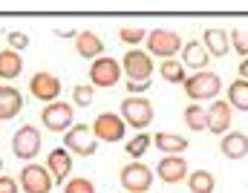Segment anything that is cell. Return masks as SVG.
Segmentation results:
<instances>
[{
    "mask_svg": "<svg viewBox=\"0 0 248 193\" xmlns=\"http://www.w3.org/2000/svg\"><path fill=\"white\" fill-rule=\"evenodd\" d=\"M153 116H156V107L144 95H127L122 101V119H124V124H130L133 130L144 133V127L153 124Z\"/></svg>",
    "mask_w": 248,
    "mask_h": 193,
    "instance_id": "3",
    "label": "cell"
},
{
    "mask_svg": "<svg viewBox=\"0 0 248 193\" xmlns=\"http://www.w3.org/2000/svg\"><path fill=\"white\" fill-rule=\"evenodd\" d=\"M182 89H185V95L193 104H199V101H217V95L222 92V78L217 72H211V69L193 72V75H187Z\"/></svg>",
    "mask_w": 248,
    "mask_h": 193,
    "instance_id": "1",
    "label": "cell"
},
{
    "mask_svg": "<svg viewBox=\"0 0 248 193\" xmlns=\"http://www.w3.org/2000/svg\"><path fill=\"white\" fill-rule=\"evenodd\" d=\"M231 49L237 55H243V61L248 58V32L246 29H231Z\"/></svg>",
    "mask_w": 248,
    "mask_h": 193,
    "instance_id": "30",
    "label": "cell"
},
{
    "mask_svg": "<svg viewBox=\"0 0 248 193\" xmlns=\"http://www.w3.org/2000/svg\"><path fill=\"white\" fill-rule=\"evenodd\" d=\"M41 144H44L41 130L35 127V124H23V127L15 133V138H12V153H15L17 159H23V162H32V159L38 156Z\"/></svg>",
    "mask_w": 248,
    "mask_h": 193,
    "instance_id": "8",
    "label": "cell"
},
{
    "mask_svg": "<svg viewBox=\"0 0 248 193\" xmlns=\"http://www.w3.org/2000/svg\"><path fill=\"white\" fill-rule=\"evenodd\" d=\"M182 119H185L187 130H193V133H202V130H208V107L190 104V107H185Z\"/></svg>",
    "mask_w": 248,
    "mask_h": 193,
    "instance_id": "24",
    "label": "cell"
},
{
    "mask_svg": "<svg viewBox=\"0 0 248 193\" xmlns=\"http://www.w3.org/2000/svg\"><path fill=\"white\" fill-rule=\"evenodd\" d=\"M231 121H234V107L228 104V101H211V107H208V133H214V135H228V130H231Z\"/></svg>",
    "mask_w": 248,
    "mask_h": 193,
    "instance_id": "14",
    "label": "cell"
},
{
    "mask_svg": "<svg viewBox=\"0 0 248 193\" xmlns=\"http://www.w3.org/2000/svg\"><path fill=\"white\" fill-rule=\"evenodd\" d=\"M46 170L52 173V179L61 185V182H69V173H72V153L66 147H55L46 159Z\"/></svg>",
    "mask_w": 248,
    "mask_h": 193,
    "instance_id": "15",
    "label": "cell"
},
{
    "mask_svg": "<svg viewBox=\"0 0 248 193\" xmlns=\"http://www.w3.org/2000/svg\"><path fill=\"white\" fill-rule=\"evenodd\" d=\"M23 72V58L15 49H0V81H15Z\"/></svg>",
    "mask_w": 248,
    "mask_h": 193,
    "instance_id": "21",
    "label": "cell"
},
{
    "mask_svg": "<svg viewBox=\"0 0 248 193\" xmlns=\"http://www.w3.org/2000/svg\"><path fill=\"white\" fill-rule=\"evenodd\" d=\"M144 44H147V55L162 58V61H170V58H176V52L185 49L182 35L173 32V29H153V32H147Z\"/></svg>",
    "mask_w": 248,
    "mask_h": 193,
    "instance_id": "2",
    "label": "cell"
},
{
    "mask_svg": "<svg viewBox=\"0 0 248 193\" xmlns=\"http://www.w3.org/2000/svg\"><path fill=\"white\" fill-rule=\"evenodd\" d=\"M182 64L190 66L193 72H205L208 64H211V55H208L205 44H199V41H187L185 49H182Z\"/></svg>",
    "mask_w": 248,
    "mask_h": 193,
    "instance_id": "20",
    "label": "cell"
},
{
    "mask_svg": "<svg viewBox=\"0 0 248 193\" xmlns=\"http://www.w3.org/2000/svg\"><path fill=\"white\" fill-rule=\"evenodd\" d=\"M153 144L159 147V153H168V156H179V153L187 150V138L185 135H176V133H156Z\"/></svg>",
    "mask_w": 248,
    "mask_h": 193,
    "instance_id": "22",
    "label": "cell"
},
{
    "mask_svg": "<svg viewBox=\"0 0 248 193\" xmlns=\"http://www.w3.org/2000/svg\"><path fill=\"white\" fill-rule=\"evenodd\" d=\"M156 176L165 185H179V182H187L190 170H187V162L182 156H162L156 164Z\"/></svg>",
    "mask_w": 248,
    "mask_h": 193,
    "instance_id": "13",
    "label": "cell"
},
{
    "mask_svg": "<svg viewBox=\"0 0 248 193\" xmlns=\"http://www.w3.org/2000/svg\"><path fill=\"white\" fill-rule=\"evenodd\" d=\"M219 153H222L225 159H231V162L246 159V156H248V135H246V133L231 130L228 135H222V138H219Z\"/></svg>",
    "mask_w": 248,
    "mask_h": 193,
    "instance_id": "19",
    "label": "cell"
},
{
    "mask_svg": "<svg viewBox=\"0 0 248 193\" xmlns=\"http://www.w3.org/2000/svg\"><path fill=\"white\" fill-rule=\"evenodd\" d=\"M122 69L127 75V81H139V84H147L150 75H153V58L141 49H127V55L122 58Z\"/></svg>",
    "mask_w": 248,
    "mask_h": 193,
    "instance_id": "9",
    "label": "cell"
},
{
    "mask_svg": "<svg viewBox=\"0 0 248 193\" xmlns=\"http://www.w3.org/2000/svg\"><path fill=\"white\" fill-rule=\"evenodd\" d=\"M159 72H162V78L168 81V84H185L187 75H185V64L182 61H162V66H159Z\"/></svg>",
    "mask_w": 248,
    "mask_h": 193,
    "instance_id": "26",
    "label": "cell"
},
{
    "mask_svg": "<svg viewBox=\"0 0 248 193\" xmlns=\"http://www.w3.org/2000/svg\"><path fill=\"white\" fill-rule=\"evenodd\" d=\"M124 130H127V124H124L122 116H116V113H98L95 121H93V133H95V138H98V141H107V144L122 141Z\"/></svg>",
    "mask_w": 248,
    "mask_h": 193,
    "instance_id": "12",
    "label": "cell"
},
{
    "mask_svg": "<svg viewBox=\"0 0 248 193\" xmlns=\"http://www.w3.org/2000/svg\"><path fill=\"white\" fill-rule=\"evenodd\" d=\"M75 52H78L84 61H95V58L104 55V41H101L95 32L84 29V32L75 35Z\"/></svg>",
    "mask_w": 248,
    "mask_h": 193,
    "instance_id": "17",
    "label": "cell"
},
{
    "mask_svg": "<svg viewBox=\"0 0 248 193\" xmlns=\"http://www.w3.org/2000/svg\"><path fill=\"white\" fill-rule=\"evenodd\" d=\"M52 185H55V179H52V173L44 164L29 162L20 170V188H23V193H49Z\"/></svg>",
    "mask_w": 248,
    "mask_h": 193,
    "instance_id": "11",
    "label": "cell"
},
{
    "mask_svg": "<svg viewBox=\"0 0 248 193\" xmlns=\"http://www.w3.org/2000/svg\"><path fill=\"white\" fill-rule=\"evenodd\" d=\"M122 193H124V191H122Z\"/></svg>",
    "mask_w": 248,
    "mask_h": 193,
    "instance_id": "37",
    "label": "cell"
},
{
    "mask_svg": "<svg viewBox=\"0 0 248 193\" xmlns=\"http://www.w3.org/2000/svg\"><path fill=\"white\" fill-rule=\"evenodd\" d=\"M63 147H66L69 153L81 156V159L95 156L98 138H95V133H93V124H72V127L63 133Z\"/></svg>",
    "mask_w": 248,
    "mask_h": 193,
    "instance_id": "4",
    "label": "cell"
},
{
    "mask_svg": "<svg viewBox=\"0 0 248 193\" xmlns=\"http://www.w3.org/2000/svg\"><path fill=\"white\" fill-rule=\"evenodd\" d=\"M187 188H190V193H214L217 191V179L208 170H193L187 176Z\"/></svg>",
    "mask_w": 248,
    "mask_h": 193,
    "instance_id": "25",
    "label": "cell"
},
{
    "mask_svg": "<svg viewBox=\"0 0 248 193\" xmlns=\"http://www.w3.org/2000/svg\"><path fill=\"white\" fill-rule=\"evenodd\" d=\"M122 75H124L122 64H119L116 58H110V55H101V58H95V61L90 64V84H93V87L110 89V87H116V84L122 81Z\"/></svg>",
    "mask_w": 248,
    "mask_h": 193,
    "instance_id": "7",
    "label": "cell"
},
{
    "mask_svg": "<svg viewBox=\"0 0 248 193\" xmlns=\"http://www.w3.org/2000/svg\"><path fill=\"white\" fill-rule=\"evenodd\" d=\"M20 182H15L12 176H0V193H17Z\"/></svg>",
    "mask_w": 248,
    "mask_h": 193,
    "instance_id": "33",
    "label": "cell"
},
{
    "mask_svg": "<svg viewBox=\"0 0 248 193\" xmlns=\"http://www.w3.org/2000/svg\"><path fill=\"white\" fill-rule=\"evenodd\" d=\"M237 72H240V78H246V81H248V58H246V61H240Z\"/></svg>",
    "mask_w": 248,
    "mask_h": 193,
    "instance_id": "35",
    "label": "cell"
},
{
    "mask_svg": "<svg viewBox=\"0 0 248 193\" xmlns=\"http://www.w3.org/2000/svg\"><path fill=\"white\" fill-rule=\"evenodd\" d=\"M29 92H32V98H38L44 104H52L61 95V78L46 72V69H41V72H35L29 78Z\"/></svg>",
    "mask_w": 248,
    "mask_h": 193,
    "instance_id": "10",
    "label": "cell"
},
{
    "mask_svg": "<svg viewBox=\"0 0 248 193\" xmlns=\"http://www.w3.org/2000/svg\"><path fill=\"white\" fill-rule=\"evenodd\" d=\"M119 41H122V44H127V46L133 49L136 44L147 41V32H144L141 26H122V29H119Z\"/></svg>",
    "mask_w": 248,
    "mask_h": 193,
    "instance_id": "28",
    "label": "cell"
},
{
    "mask_svg": "<svg viewBox=\"0 0 248 193\" xmlns=\"http://www.w3.org/2000/svg\"><path fill=\"white\" fill-rule=\"evenodd\" d=\"M6 44H9V49L20 52V49H26V46H29V38H26L23 32H9V35H6Z\"/></svg>",
    "mask_w": 248,
    "mask_h": 193,
    "instance_id": "32",
    "label": "cell"
},
{
    "mask_svg": "<svg viewBox=\"0 0 248 193\" xmlns=\"http://www.w3.org/2000/svg\"><path fill=\"white\" fill-rule=\"evenodd\" d=\"M93 98H95V87H93V84H78V87L72 89V104H75V107H90Z\"/></svg>",
    "mask_w": 248,
    "mask_h": 193,
    "instance_id": "29",
    "label": "cell"
},
{
    "mask_svg": "<svg viewBox=\"0 0 248 193\" xmlns=\"http://www.w3.org/2000/svg\"><path fill=\"white\" fill-rule=\"evenodd\" d=\"M202 44H205V49H208V55H211V58H225V55H228V49H231V32L211 26V29H205Z\"/></svg>",
    "mask_w": 248,
    "mask_h": 193,
    "instance_id": "16",
    "label": "cell"
},
{
    "mask_svg": "<svg viewBox=\"0 0 248 193\" xmlns=\"http://www.w3.org/2000/svg\"><path fill=\"white\" fill-rule=\"evenodd\" d=\"M0 170H3V159H0Z\"/></svg>",
    "mask_w": 248,
    "mask_h": 193,
    "instance_id": "36",
    "label": "cell"
},
{
    "mask_svg": "<svg viewBox=\"0 0 248 193\" xmlns=\"http://www.w3.org/2000/svg\"><path fill=\"white\" fill-rule=\"evenodd\" d=\"M150 84H139V81H127V95H141Z\"/></svg>",
    "mask_w": 248,
    "mask_h": 193,
    "instance_id": "34",
    "label": "cell"
},
{
    "mask_svg": "<svg viewBox=\"0 0 248 193\" xmlns=\"http://www.w3.org/2000/svg\"><path fill=\"white\" fill-rule=\"evenodd\" d=\"M63 193H95V185L87 176H75L63 185Z\"/></svg>",
    "mask_w": 248,
    "mask_h": 193,
    "instance_id": "31",
    "label": "cell"
},
{
    "mask_svg": "<svg viewBox=\"0 0 248 193\" xmlns=\"http://www.w3.org/2000/svg\"><path fill=\"white\" fill-rule=\"evenodd\" d=\"M228 104H231L234 110L248 113V81L246 78H237V81L228 84Z\"/></svg>",
    "mask_w": 248,
    "mask_h": 193,
    "instance_id": "23",
    "label": "cell"
},
{
    "mask_svg": "<svg viewBox=\"0 0 248 193\" xmlns=\"http://www.w3.org/2000/svg\"><path fill=\"white\" fill-rule=\"evenodd\" d=\"M150 141H153V138H150L147 133H136V135H133V138L124 144V150L130 153V159H139V156H144V153H147Z\"/></svg>",
    "mask_w": 248,
    "mask_h": 193,
    "instance_id": "27",
    "label": "cell"
},
{
    "mask_svg": "<svg viewBox=\"0 0 248 193\" xmlns=\"http://www.w3.org/2000/svg\"><path fill=\"white\" fill-rule=\"evenodd\" d=\"M20 110H23V95L17 92V87L0 84V121H9V119L20 116Z\"/></svg>",
    "mask_w": 248,
    "mask_h": 193,
    "instance_id": "18",
    "label": "cell"
},
{
    "mask_svg": "<svg viewBox=\"0 0 248 193\" xmlns=\"http://www.w3.org/2000/svg\"><path fill=\"white\" fill-rule=\"evenodd\" d=\"M41 124L49 133H66V130L75 124V104H66V101H52L41 110Z\"/></svg>",
    "mask_w": 248,
    "mask_h": 193,
    "instance_id": "5",
    "label": "cell"
},
{
    "mask_svg": "<svg viewBox=\"0 0 248 193\" xmlns=\"http://www.w3.org/2000/svg\"><path fill=\"white\" fill-rule=\"evenodd\" d=\"M119 182L124 193H147L153 185V170L144 162H127L119 170Z\"/></svg>",
    "mask_w": 248,
    "mask_h": 193,
    "instance_id": "6",
    "label": "cell"
}]
</instances>
